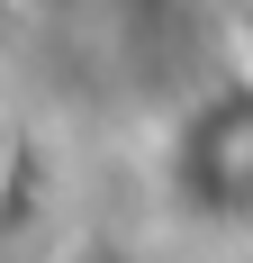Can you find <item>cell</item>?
Listing matches in <instances>:
<instances>
[{"label": "cell", "instance_id": "1", "mask_svg": "<svg viewBox=\"0 0 253 263\" xmlns=\"http://www.w3.org/2000/svg\"><path fill=\"white\" fill-rule=\"evenodd\" d=\"M163 173L181 209L253 218V82H199L163 118Z\"/></svg>", "mask_w": 253, "mask_h": 263}]
</instances>
